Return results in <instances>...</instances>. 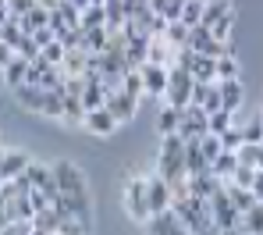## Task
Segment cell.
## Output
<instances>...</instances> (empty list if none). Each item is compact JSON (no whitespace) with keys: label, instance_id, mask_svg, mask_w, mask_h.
<instances>
[{"label":"cell","instance_id":"38","mask_svg":"<svg viewBox=\"0 0 263 235\" xmlns=\"http://www.w3.org/2000/svg\"><path fill=\"white\" fill-rule=\"evenodd\" d=\"M228 182H231V186H238V189H253V182H256V171L238 164V168H235V175H231Z\"/></svg>","mask_w":263,"mask_h":235},{"label":"cell","instance_id":"3","mask_svg":"<svg viewBox=\"0 0 263 235\" xmlns=\"http://www.w3.org/2000/svg\"><path fill=\"white\" fill-rule=\"evenodd\" d=\"M171 200H175V192H171V186L160 175H146V207H149V218L171 210Z\"/></svg>","mask_w":263,"mask_h":235},{"label":"cell","instance_id":"36","mask_svg":"<svg viewBox=\"0 0 263 235\" xmlns=\"http://www.w3.org/2000/svg\"><path fill=\"white\" fill-rule=\"evenodd\" d=\"M196 146H199V153H203V160H206V164H214V160H217V153H220V139H217V136H203Z\"/></svg>","mask_w":263,"mask_h":235},{"label":"cell","instance_id":"49","mask_svg":"<svg viewBox=\"0 0 263 235\" xmlns=\"http://www.w3.org/2000/svg\"><path fill=\"white\" fill-rule=\"evenodd\" d=\"M11 57H14V50L7 47V43H0V71H4V68L11 64Z\"/></svg>","mask_w":263,"mask_h":235},{"label":"cell","instance_id":"50","mask_svg":"<svg viewBox=\"0 0 263 235\" xmlns=\"http://www.w3.org/2000/svg\"><path fill=\"white\" fill-rule=\"evenodd\" d=\"M192 235H220V228H217V225H214V221H210L206 228H199V232H192Z\"/></svg>","mask_w":263,"mask_h":235},{"label":"cell","instance_id":"19","mask_svg":"<svg viewBox=\"0 0 263 235\" xmlns=\"http://www.w3.org/2000/svg\"><path fill=\"white\" fill-rule=\"evenodd\" d=\"M224 196H228V200H231V207H235V210H238V214H246V210H249V207H253V203H256V200H253V192H249V189H238V186H231V182H224Z\"/></svg>","mask_w":263,"mask_h":235},{"label":"cell","instance_id":"9","mask_svg":"<svg viewBox=\"0 0 263 235\" xmlns=\"http://www.w3.org/2000/svg\"><path fill=\"white\" fill-rule=\"evenodd\" d=\"M146 228L149 235H189V228L178 221L175 210H164V214H153L149 221H146Z\"/></svg>","mask_w":263,"mask_h":235},{"label":"cell","instance_id":"10","mask_svg":"<svg viewBox=\"0 0 263 235\" xmlns=\"http://www.w3.org/2000/svg\"><path fill=\"white\" fill-rule=\"evenodd\" d=\"M175 50L164 36H149V47H146V64H164V68H171L175 64Z\"/></svg>","mask_w":263,"mask_h":235},{"label":"cell","instance_id":"47","mask_svg":"<svg viewBox=\"0 0 263 235\" xmlns=\"http://www.w3.org/2000/svg\"><path fill=\"white\" fill-rule=\"evenodd\" d=\"M25 200H29V207H32V210H46V207H50V200H46L43 189H29V196H25Z\"/></svg>","mask_w":263,"mask_h":235},{"label":"cell","instance_id":"17","mask_svg":"<svg viewBox=\"0 0 263 235\" xmlns=\"http://www.w3.org/2000/svg\"><path fill=\"white\" fill-rule=\"evenodd\" d=\"M238 228H242L246 235H263V203H253V207L242 214Z\"/></svg>","mask_w":263,"mask_h":235},{"label":"cell","instance_id":"53","mask_svg":"<svg viewBox=\"0 0 263 235\" xmlns=\"http://www.w3.org/2000/svg\"><path fill=\"white\" fill-rule=\"evenodd\" d=\"M260 121H263V114H260Z\"/></svg>","mask_w":263,"mask_h":235},{"label":"cell","instance_id":"15","mask_svg":"<svg viewBox=\"0 0 263 235\" xmlns=\"http://www.w3.org/2000/svg\"><path fill=\"white\" fill-rule=\"evenodd\" d=\"M25 71H29V61H22V57L14 53V57H11V64L0 71V79H4V86H7V89H14V86H22V82H25Z\"/></svg>","mask_w":263,"mask_h":235},{"label":"cell","instance_id":"44","mask_svg":"<svg viewBox=\"0 0 263 235\" xmlns=\"http://www.w3.org/2000/svg\"><path fill=\"white\" fill-rule=\"evenodd\" d=\"M206 114H214V111H220V89H217V82L206 89V96H203V103H199Z\"/></svg>","mask_w":263,"mask_h":235},{"label":"cell","instance_id":"41","mask_svg":"<svg viewBox=\"0 0 263 235\" xmlns=\"http://www.w3.org/2000/svg\"><path fill=\"white\" fill-rule=\"evenodd\" d=\"M53 235H89V232L79 225V221H75V218H61V221H57V232H53Z\"/></svg>","mask_w":263,"mask_h":235},{"label":"cell","instance_id":"26","mask_svg":"<svg viewBox=\"0 0 263 235\" xmlns=\"http://www.w3.org/2000/svg\"><path fill=\"white\" fill-rule=\"evenodd\" d=\"M260 157H263V146H249V142H242L238 150H235V160L242 164V168H260Z\"/></svg>","mask_w":263,"mask_h":235},{"label":"cell","instance_id":"24","mask_svg":"<svg viewBox=\"0 0 263 235\" xmlns=\"http://www.w3.org/2000/svg\"><path fill=\"white\" fill-rule=\"evenodd\" d=\"M82 111H96V107H103V100H107V89L100 86V82H86V89H82Z\"/></svg>","mask_w":263,"mask_h":235},{"label":"cell","instance_id":"45","mask_svg":"<svg viewBox=\"0 0 263 235\" xmlns=\"http://www.w3.org/2000/svg\"><path fill=\"white\" fill-rule=\"evenodd\" d=\"M32 7H36V0H7V11H11V18H25Z\"/></svg>","mask_w":263,"mask_h":235},{"label":"cell","instance_id":"30","mask_svg":"<svg viewBox=\"0 0 263 235\" xmlns=\"http://www.w3.org/2000/svg\"><path fill=\"white\" fill-rule=\"evenodd\" d=\"M100 25H103V7L89 4L79 11V29H100Z\"/></svg>","mask_w":263,"mask_h":235},{"label":"cell","instance_id":"33","mask_svg":"<svg viewBox=\"0 0 263 235\" xmlns=\"http://www.w3.org/2000/svg\"><path fill=\"white\" fill-rule=\"evenodd\" d=\"M164 40H167L171 47H185V40H189V29H185L181 22H167V29H164Z\"/></svg>","mask_w":263,"mask_h":235},{"label":"cell","instance_id":"12","mask_svg":"<svg viewBox=\"0 0 263 235\" xmlns=\"http://www.w3.org/2000/svg\"><path fill=\"white\" fill-rule=\"evenodd\" d=\"M146 47H149V36H142V32L125 36V64H128V68L146 64Z\"/></svg>","mask_w":263,"mask_h":235},{"label":"cell","instance_id":"13","mask_svg":"<svg viewBox=\"0 0 263 235\" xmlns=\"http://www.w3.org/2000/svg\"><path fill=\"white\" fill-rule=\"evenodd\" d=\"M217 89H220V107L235 114V111L242 107V100H246V89H242V79H228V82H217Z\"/></svg>","mask_w":263,"mask_h":235},{"label":"cell","instance_id":"35","mask_svg":"<svg viewBox=\"0 0 263 235\" xmlns=\"http://www.w3.org/2000/svg\"><path fill=\"white\" fill-rule=\"evenodd\" d=\"M40 53H43L46 68H61V61H64V47H61L57 40H50V43H46V47L40 50Z\"/></svg>","mask_w":263,"mask_h":235},{"label":"cell","instance_id":"18","mask_svg":"<svg viewBox=\"0 0 263 235\" xmlns=\"http://www.w3.org/2000/svg\"><path fill=\"white\" fill-rule=\"evenodd\" d=\"M181 164H185V171L189 175H203L210 164L203 160V153H199V146L196 142H185V153H181Z\"/></svg>","mask_w":263,"mask_h":235},{"label":"cell","instance_id":"28","mask_svg":"<svg viewBox=\"0 0 263 235\" xmlns=\"http://www.w3.org/2000/svg\"><path fill=\"white\" fill-rule=\"evenodd\" d=\"M203 7H206V0H185V7H181V25L185 29H192V25H199V18H203Z\"/></svg>","mask_w":263,"mask_h":235},{"label":"cell","instance_id":"32","mask_svg":"<svg viewBox=\"0 0 263 235\" xmlns=\"http://www.w3.org/2000/svg\"><path fill=\"white\" fill-rule=\"evenodd\" d=\"M22 36H25V32L18 29V22H14V18H7V22L0 25V43H7L11 50L18 47V40H22Z\"/></svg>","mask_w":263,"mask_h":235},{"label":"cell","instance_id":"16","mask_svg":"<svg viewBox=\"0 0 263 235\" xmlns=\"http://www.w3.org/2000/svg\"><path fill=\"white\" fill-rule=\"evenodd\" d=\"M178 125H181V111L164 103V107L157 111V132H160V136H171V132H178Z\"/></svg>","mask_w":263,"mask_h":235},{"label":"cell","instance_id":"2","mask_svg":"<svg viewBox=\"0 0 263 235\" xmlns=\"http://www.w3.org/2000/svg\"><path fill=\"white\" fill-rule=\"evenodd\" d=\"M50 171H53V182H57V192H61V196H86L89 192L86 171H82L79 164L57 160V164H50Z\"/></svg>","mask_w":263,"mask_h":235},{"label":"cell","instance_id":"34","mask_svg":"<svg viewBox=\"0 0 263 235\" xmlns=\"http://www.w3.org/2000/svg\"><path fill=\"white\" fill-rule=\"evenodd\" d=\"M217 139H220V150H228V153H235V150L242 146V129H238V121H235V125H231L228 132H220Z\"/></svg>","mask_w":263,"mask_h":235},{"label":"cell","instance_id":"23","mask_svg":"<svg viewBox=\"0 0 263 235\" xmlns=\"http://www.w3.org/2000/svg\"><path fill=\"white\" fill-rule=\"evenodd\" d=\"M235 168H238V160H235V153H228V150H220V153H217V160L210 164V171L217 175L220 182H228V178L235 175Z\"/></svg>","mask_w":263,"mask_h":235},{"label":"cell","instance_id":"1","mask_svg":"<svg viewBox=\"0 0 263 235\" xmlns=\"http://www.w3.org/2000/svg\"><path fill=\"white\" fill-rule=\"evenodd\" d=\"M121 207L135 225L149 221V207H146V175H128V182L121 189Z\"/></svg>","mask_w":263,"mask_h":235},{"label":"cell","instance_id":"5","mask_svg":"<svg viewBox=\"0 0 263 235\" xmlns=\"http://www.w3.org/2000/svg\"><path fill=\"white\" fill-rule=\"evenodd\" d=\"M29 153L25 150H14V146H4L0 150V182H11V178H18L25 168H29Z\"/></svg>","mask_w":263,"mask_h":235},{"label":"cell","instance_id":"20","mask_svg":"<svg viewBox=\"0 0 263 235\" xmlns=\"http://www.w3.org/2000/svg\"><path fill=\"white\" fill-rule=\"evenodd\" d=\"M235 125V114L231 111H214V114H206V136H220V132H228Z\"/></svg>","mask_w":263,"mask_h":235},{"label":"cell","instance_id":"11","mask_svg":"<svg viewBox=\"0 0 263 235\" xmlns=\"http://www.w3.org/2000/svg\"><path fill=\"white\" fill-rule=\"evenodd\" d=\"M11 93H14V100H18V107H25V111H32V114H43V96H46V89L22 82V86H14Z\"/></svg>","mask_w":263,"mask_h":235},{"label":"cell","instance_id":"40","mask_svg":"<svg viewBox=\"0 0 263 235\" xmlns=\"http://www.w3.org/2000/svg\"><path fill=\"white\" fill-rule=\"evenodd\" d=\"M14 53H18L22 61H36V57H40V47L32 43V36H22L18 47H14Z\"/></svg>","mask_w":263,"mask_h":235},{"label":"cell","instance_id":"8","mask_svg":"<svg viewBox=\"0 0 263 235\" xmlns=\"http://www.w3.org/2000/svg\"><path fill=\"white\" fill-rule=\"evenodd\" d=\"M25 178H29V186H32V189H43L50 203L61 196V192H57V182H53V171H50L46 164H36V160H29V168H25Z\"/></svg>","mask_w":263,"mask_h":235},{"label":"cell","instance_id":"22","mask_svg":"<svg viewBox=\"0 0 263 235\" xmlns=\"http://www.w3.org/2000/svg\"><path fill=\"white\" fill-rule=\"evenodd\" d=\"M189 75H192V82H214V57L196 53V61L189 64Z\"/></svg>","mask_w":263,"mask_h":235},{"label":"cell","instance_id":"4","mask_svg":"<svg viewBox=\"0 0 263 235\" xmlns=\"http://www.w3.org/2000/svg\"><path fill=\"white\" fill-rule=\"evenodd\" d=\"M103 107L114 114V121H118V125H125V121H132V118L139 114V100H135V96H128L125 89H114V93H107Z\"/></svg>","mask_w":263,"mask_h":235},{"label":"cell","instance_id":"25","mask_svg":"<svg viewBox=\"0 0 263 235\" xmlns=\"http://www.w3.org/2000/svg\"><path fill=\"white\" fill-rule=\"evenodd\" d=\"M86 36H82V50L86 53H103V47H107V29L100 25V29H82Z\"/></svg>","mask_w":263,"mask_h":235},{"label":"cell","instance_id":"27","mask_svg":"<svg viewBox=\"0 0 263 235\" xmlns=\"http://www.w3.org/2000/svg\"><path fill=\"white\" fill-rule=\"evenodd\" d=\"M228 79H238V61L235 57H217L214 61V82H228Z\"/></svg>","mask_w":263,"mask_h":235},{"label":"cell","instance_id":"7","mask_svg":"<svg viewBox=\"0 0 263 235\" xmlns=\"http://www.w3.org/2000/svg\"><path fill=\"white\" fill-rule=\"evenodd\" d=\"M82 125H86V132H92V136H103V139L118 132V121H114V114H110L107 107L86 111V114H82Z\"/></svg>","mask_w":263,"mask_h":235},{"label":"cell","instance_id":"39","mask_svg":"<svg viewBox=\"0 0 263 235\" xmlns=\"http://www.w3.org/2000/svg\"><path fill=\"white\" fill-rule=\"evenodd\" d=\"M53 11H57V14H61V22H64V25H68V29H75V25H79V7H71V4H68V0H61V4H57V7H53Z\"/></svg>","mask_w":263,"mask_h":235},{"label":"cell","instance_id":"54","mask_svg":"<svg viewBox=\"0 0 263 235\" xmlns=\"http://www.w3.org/2000/svg\"><path fill=\"white\" fill-rule=\"evenodd\" d=\"M242 235H246V232H242Z\"/></svg>","mask_w":263,"mask_h":235},{"label":"cell","instance_id":"31","mask_svg":"<svg viewBox=\"0 0 263 235\" xmlns=\"http://www.w3.org/2000/svg\"><path fill=\"white\" fill-rule=\"evenodd\" d=\"M121 89L128 96H135V100L142 96V75H139V68H128V71L121 75Z\"/></svg>","mask_w":263,"mask_h":235},{"label":"cell","instance_id":"43","mask_svg":"<svg viewBox=\"0 0 263 235\" xmlns=\"http://www.w3.org/2000/svg\"><path fill=\"white\" fill-rule=\"evenodd\" d=\"M181 7H185V0H164L160 18H164V22H178V18H181Z\"/></svg>","mask_w":263,"mask_h":235},{"label":"cell","instance_id":"14","mask_svg":"<svg viewBox=\"0 0 263 235\" xmlns=\"http://www.w3.org/2000/svg\"><path fill=\"white\" fill-rule=\"evenodd\" d=\"M231 11H235V4H231V0H206V7H203V18H199V25H203V29L210 32V29L217 25L220 18H224V14H231Z\"/></svg>","mask_w":263,"mask_h":235},{"label":"cell","instance_id":"42","mask_svg":"<svg viewBox=\"0 0 263 235\" xmlns=\"http://www.w3.org/2000/svg\"><path fill=\"white\" fill-rule=\"evenodd\" d=\"M121 11H125V18H139L149 11V0H121Z\"/></svg>","mask_w":263,"mask_h":235},{"label":"cell","instance_id":"29","mask_svg":"<svg viewBox=\"0 0 263 235\" xmlns=\"http://www.w3.org/2000/svg\"><path fill=\"white\" fill-rule=\"evenodd\" d=\"M242 129V142H249V146H263V121L260 118H249L246 125H238Z\"/></svg>","mask_w":263,"mask_h":235},{"label":"cell","instance_id":"51","mask_svg":"<svg viewBox=\"0 0 263 235\" xmlns=\"http://www.w3.org/2000/svg\"><path fill=\"white\" fill-rule=\"evenodd\" d=\"M68 4H71V7H79V11H82V7H89V0H68Z\"/></svg>","mask_w":263,"mask_h":235},{"label":"cell","instance_id":"48","mask_svg":"<svg viewBox=\"0 0 263 235\" xmlns=\"http://www.w3.org/2000/svg\"><path fill=\"white\" fill-rule=\"evenodd\" d=\"M50 40H53V32H50V29H36V32H32V43H36L40 50H43Z\"/></svg>","mask_w":263,"mask_h":235},{"label":"cell","instance_id":"21","mask_svg":"<svg viewBox=\"0 0 263 235\" xmlns=\"http://www.w3.org/2000/svg\"><path fill=\"white\" fill-rule=\"evenodd\" d=\"M57 221H61V218H57V210H53V207H46V210H36V214H32V232L53 235V232H57Z\"/></svg>","mask_w":263,"mask_h":235},{"label":"cell","instance_id":"37","mask_svg":"<svg viewBox=\"0 0 263 235\" xmlns=\"http://www.w3.org/2000/svg\"><path fill=\"white\" fill-rule=\"evenodd\" d=\"M231 29H235V11L220 18L217 25L210 29V36H214V40H220V43H228V40H231Z\"/></svg>","mask_w":263,"mask_h":235},{"label":"cell","instance_id":"52","mask_svg":"<svg viewBox=\"0 0 263 235\" xmlns=\"http://www.w3.org/2000/svg\"><path fill=\"white\" fill-rule=\"evenodd\" d=\"M220 235H242L238 228H220Z\"/></svg>","mask_w":263,"mask_h":235},{"label":"cell","instance_id":"46","mask_svg":"<svg viewBox=\"0 0 263 235\" xmlns=\"http://www.w3.org/2000/svg\"><path fill=\"white\" fill-rule=\"evenodd\" d=\"M0 235H32V221H7Z\"/></svg>","mask_w":263,"mask_h":235},{"label":"cell","instance_id":"6","mask_svg":"<svg viewBox=\"0 0 263 235\" xmlns=\"http://www.w3.org/2000/svg\"><path fill=\"white\" fill-rule=\"evenodd\" d=\"M139 75H142V96H164V89H167L164 64H139Z\"/></svg>","mask_w":263,"mask_h":235}]
</instances>
